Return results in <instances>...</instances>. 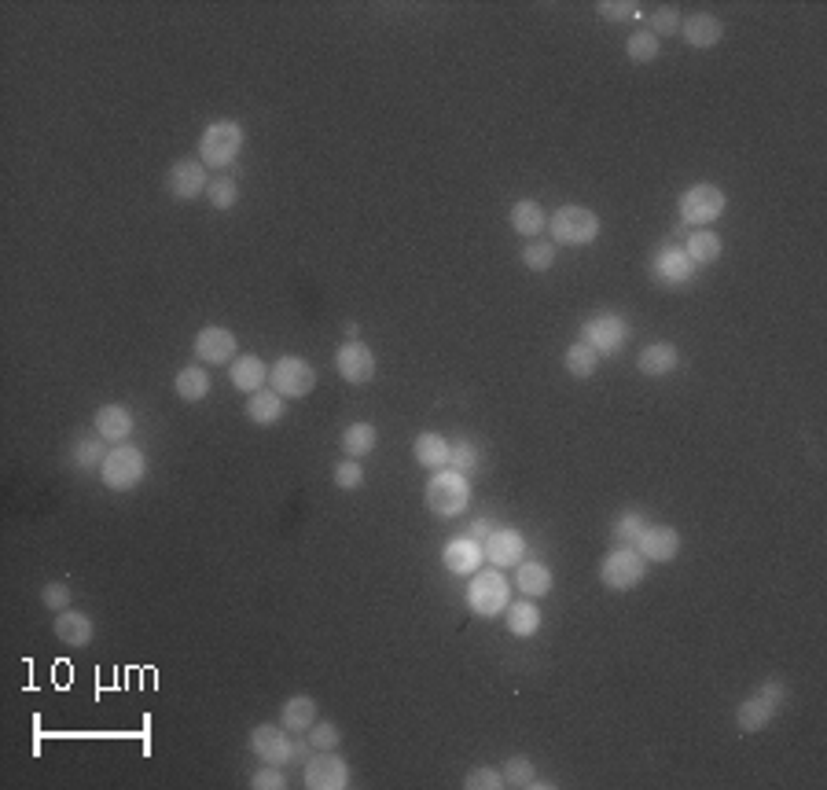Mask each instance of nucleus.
<instances>
[{"mask_svg":"<svg viewBox=\"0 0 827 790\" xmlns=\"http://www.w3.org/2000/svg\"><path fill=\"white\" fill-rule=\"evenodd\" d=\"M423 500H427V511L438 515V519H456L464 515L467 504H471V486H467V474L453 471V467H442L427 478V489H423Z\"/></svg>","mask_w":827,"mask_h":790,"instance_id":"1","label":"nucleus"},{"mask_svg":"<svg viewBox=\"0 0 827 790\" xmlns=\"http://www.w3.org/2000/svg\"><path fill=\"white\" fill-rule=\"evenodd\" d=\"M144 474H148V456H144L140 445H129V441L107 449V456H103V463H100L103 486L114 489V493H129V489H136L140 482H144Z\"/></svg>","mask_w":827,"mask_h":790,"instance_id":"2","label":"nucleus"},{"mask_svg":"<svg viewBox=\"0 0 827 790\" xmlns=\"http://www.w3.org/2000/svg\"><path fill=\"white\" fill-rule=\"evenodd\" d=\"M243 144H247V133H243V125L221 118V122L206 125L203 136H199V158H203L206 170H228V166H232V162L239 158Z\"/></svg>","mask_w":827,"mask_h":790,"instance_id":"3","label":"nucleus"},{"mask_svg":"<svg viewBox=\"0 0 827 790\" xmlns=\"http://www.w3.org/2000/svg\"><path fill=\"white\" fill-rule=\"evenodd\" d=\"M600 217L592 214L589 206H559L556 214L548 217V232H552V243L556 247H589L600 236Z\"/></svg>","mask_w":827,"mask_h":790,"instance_id":"4","label":"nucleus"},{"mask_svg":"<svg viewBox=\"0 0 827 790\" xmlns=\"http://www.w3.org/2000/svg\"><path fill=\"white\" fill-rule=\"evenodd\" d=\"M511 603V585L508 577L500 574L497 566L493 570H478L467 581V607L475 610V618H500Z\"/></svg>","mask_w":827,"mask_h":790,"instance_id":"5","label":"nucleus"},{"mask_svg":"<svg viewBox=\"0 0 827 790\" xmlns=\"http://www.w3.org/2000/svg\"><path fill=\"white\" fill-rule=\"evenodd\" d=\"M783 699H787V688H783V680H765V684H761V688L754 691L750 699L739 702V710H736L739 732H747V735L765 732V728L776 721V713H780Z\"/></svg>","mask_w":827,"mask_h":790,"instance_id":"6","label":"nucleus"},{"mask_svg":"<svg viewBox=\"0 0 827 790\" xmlns=\"http://www.w3.org/2000/svg\"><path fill=\"white\" fill-rule=\"evenodd\" d=\"M644 577H647V559L636 552V548H629V544H618V548H611V552L603 555L600 563L603 588H611V592H633Z\"/></svg>","mask_w":827,"mask_h":790,"instance_id":"7","label":"nucleus"},{"mask_svg":"<svg viewBox=\"0 0 827 790\" xmlns=\"http://www.w3.org/2000/svg\"><path fill=\"white\" fill-rule=\"evenodd\" d=\"M269 386L284 397V401L287 397L302 401V397H309L317 390V368H313L306 357L287 353V357H280L276 364H269Z\"/></svg>","mask_w":827,"mask_h":790,"instance_id":"8","label":"nucleus"},{"mask_svg":"<svg viewBox=\"0 0 827 790\" xmlns=\"http://www.w3.org/2000/svg\"><path fill=\"white\" fill-rule=\"evenodd\" d=\"M302 783L309 790H346L353 783L350 761L339 750H317L302 761Z\"/></svg>","mask_w":827,"mask_h":790,"instance_id":"9","label":"nucleus"},{"mask_svg":"<svg viewBox=\"0 0 827 790\" xmlns=\"http://www.w3.org/2000/svg\"><path fill=\"white\" fill-rule=\"evenodd\" d=\"M629 335H633V328L618 313H596L581 324V342H589L600 357H618L629 346Z\"/></svg>","mask_w":827,"mask_h":790,"instance_id":"10","label":"nucleus"},{"mask_svg":"<svg viewBox=\"0 0 827 790\" xmlns=\"http://www.w3.org/2000/svg\"><path fill=\"white\" fill-rule=\"evenodd\" d=\"M725 192L710 181L692 184L688 192L680 195V225H695V228H710V221L725 214Z\"/></svg>","mask_w":827,"mask_h":790,"instance_id":"11","label":"nucleus"},{"mask_svg":"<svg viewBox=\"0 0 827 790\" xmlns=\"http://www.w3.org/2000/svg\"><path fill=\"white\" fill-rule=\"evenodd\" d=\"M250 750L258 754L261 765H291L298 761V735H291L284 724H258L250 732Z\"/></svg>","mask_w":827,"mask_h":790,"instance_id":"12","label":"nucleus"},{"mask_svg":"<svg viewBox=\"0 0 827 790\" xmlns=\"http://www.w3.org/2000/svg\"><path fill=\"white\" fill-rule=\"evenodd\" d=\"M210 188V170L203 166V158H177L166 173V192L177 203H192Z\"/></svg>","mask_w":827,"mask_h":790,"instance_id":"13","label":"nucleus"},{"mask_svg":"<svg viewBox=\"0 0 827 790\" xmlns=\"http://www.w3.org/2000/svg\"><path fill=\"white\" fill-rule=\"evenodd\" d=\"M335 368H339V375L350 386L372 383V379H375V353H372V346H364L361 339L342 342L339 350H335Z\"/></svg>","mask_w":827,"mask_h":790,"instance_id":"14","label":"nucleus"},{"mask_svg":"<svg viewBox=\"0 0 827 790\" xmlns=\"http://www.w3.org/2000/svg\"><path fill=\"white\" fill-rule=\"evenodd\" d=\"M633 548L644 555L647 563H673L680 555V530L666 526V522H647Z\"/></svg>","mask_w":827,"mask_h":790,"instance_id":"15","label":"nucleus"},{"mask_svg":"<svg viewBox=\"0 0 827 790\" xmlns=\"http://www.w3.org/2000/svg\"><path fill=\"white\" fill-rule=\"evenodd\" d=\"M192 350H195V361H203V364H232L236 361L239 339L232 328L210 324V328H203L199 335H195Z\"/></svg>","mask_w":827,"mask_h":790,"instance_id":"16","label":"nucleus"},{"mask_svg":"<svg viewBox=\"0 0 827 790\" xmlns=\"http://www.w3.org/2000/svg\"><path fill=\"white\" fill-rule=\"evenodd\" d=\"M482 552H486V559L497 566V570H511V566H519L522 559H526V537H522L515 526H497V530L482 541Z\"/></svg>","mask_w":827,"mask_h":790,"instance_id":"17","label":"nucleus"},{"mask_svg":"<svg viewBox=\"0 0 827 790\" xmlns=\"http://www.w3.org/2000/svg\"><path fill=\"white\" fill-rule=\"evenodd\" d=\"M651 276L666 287H688L695 280V265L688 261L684 247H658L651 258Z\"/></svg>","mask_w":827,"mask_h":790,"instance_id":"18","label":"nucleus"},{"mask_svg":"<svg viewBox=\"0 0 827 790\" xmlns=\"http://www.w3.org/2000/svg\"><path fill=\"white\" fill-rule=\"evenodd\" d=\"M442 563H445V570H449V574H456V577L478 574V570H482V563H486L482 541H475L471 533H464V537H453V541L445 544Z\"/></svg>","mask_w":827,"mask_h":790,"instance_id":"19","label":"nucleus"},{"mask_svg":"<svg viewBox=\"0 0 827 790\" xmlns=\"http://www.w3.org/2000/svg\"><path fill=\"white\" fill-rule=\"evenodd\" d=\"M680 37H684V45L699 48V52H703V48H717L721 37H725V23L710 12L684 15V19H680Z\"/></svg>","mask_w":827,"mask_h":790,"instance_id":"20","label":"nucleus"},{"mask_svg":"<svg viewBox=\"0 0 827 790\" xmlns=\"http://www.w3.org/2000/svg\"><path fill=\"white\" fill-rule=\"evenodd\" d=\"M52 632L59 636V644L63 647H74V651H81V647L92 644V636H96V625H92V618L85 614V610H59L56 621H52Z\"/></svg>","mask_w":827,"mask_h":790,"instance_id":"21","label":"nucleus"},{"mask_svg":"<svg viewBox=\"0 0 827 790\" xmlns=\"http://www.w3.org/2000/svg\"><path fill=\"white\" fill-rule=\"evenodd\" d=\"M228 383L247 397L258 394V390H265V383H269V364L261 361V357H254V353H243V357H236V361L228 364Z\"/></svg>","mask_w":827,"mask_h":790,"instance_id":"22","label":"nucleus"},{"mask_svg":"<svg viewBox=\"0 0 827 790\" xmlns=\"http://www.w3.org/2000/svg\"><path fill=\"white\" fill-rule=\"evenodd\" d=\"M92 427H96V434H100L103 441H111V445H122V441L133 438V412L125 405H103L100 412H96V419H92Z\"/></svg>","mask_w":827,"mask_h":790,"instance_id":"23","label":"nucleus"},{"mask_svg":"<svg viewBox=\"0 0 827 790\" xmlns=\"http://www.w3.org/2000/svg\"><path fill=\"white\" fill-rule=\"evenodd\" d=\"M636 368H640V375H647V379H662V375L680 368V350L673 342H651V346L640 350Z\"/></svg>","mask_w":827,"mask_h":790,"instance_id":"24","label":"nucleus"},{"mask_svg":"<svg viewBox=\"0 0 827 790\" xmlns=\"http://www.w3.org/2000/svg\"><path fill=\"white\" fill-rule=\"evenodd\" d=\"M317 721H320V710L313 695H291V699L284 702V710H280V724H284L291 735H306Z\"/></svg>","mask_w":827,"mask_h":790,"instance_id":"25","label":"nucleus"},{"mask_svg":"<svg viewBox=\"0 0 827 790\" xmlns=\"http://www.w3.org/2000/svg\"><path fill=\"white\" fill-rule=\"evenodd\" d=\"M515 570H519V574H515V585L522 588V596H530V599H544L548 592H552V585H556V577H552L548 563H541V559H522Z\"/></svg>","mask_w":827,"mask_h":790,"instance_id":"26","label":"nucleus"},{"mask_svg":"<svg viewBox=\"0 0 827 790\" xmlns=\"http://www.w3.org/2000/svg\"><path fill=\"white\" fill-rule=\"evenodd\" d=\"M684 254H688V261H692L695 269H699V265H714V261H721V254H725V243H721V236H717L714 228H695L692 236L684 239Z\"/></svg>","mask_w":827,"mask_h":790,"instance_id":"27","label":"nucleus"},{"mask_svg":"<svg viewBox=\"0 0 827 790\" xmlns=\"http://www.w3.org/2000/svg\"><path fill=\"white\" fill-rule=\"evenodd\" d=\"M449 445H453V441L445 438V434L423 430L420 438H416V445H412V456H416V463L427 467V471H442V467H449Z\"/></svg>","mask_w":827,"mask_h":790,"instance_id":"28","label":"nucleus"},{"mask_svg":"<svg viewBox=\"0 0 827 790\" xmlns=\"http://www.w3.org/2000/svg\"><path fill=\"white\" fill-rule=\"evenodd\" d=\"M504 621H508L511 636H519V640H526V636H537V632H541V607H537V603L526 596V599H519V603H508V610H504Z\"/></svg>","mask_w":827,"mask_h":790,"instance_id":"29","label":"nucleus"},{"mask_svg":"<svg viewBox=\"0 0 827 790\" xmlns=\"http://www.w3.org/2000/svg\"><path fill=\"white\" fill-rule=\"evenodd\" d=\"M243 412H247L250 423H258V427H272V423H280V416H284V397L276 394V390H258V394L247 397V405H243Z\"/></svg>","mask_w":827,"mask_h":790,"instance_id":"30","label":"nucleus"},{"mask_svg":"<svg viewBox=\"0 0 827 790\" xmlns=\"http://www.w3.org/2000/svg\"><path fill=\"white\" fill-rule=\"evenodd\" d=\"M508 221H511V228L526 239H537L544 228H548V217H544L541 203H533V199H519V203L511 206Z\"/></svg>","mask_w":827,"mask_h":790,"instance_id":"31","label":"nucleus"},{"mask_svg":"<svg viewBox=\"0 0 827 790\" xmlns=\"http://www.w3.org/2000/svg\"><path fill=\"white\" fill-rule=\"evenodd\" d=\"M375 445H379V430H375L372 423H364V419H357V423H350V427L342 430V452H346L350 460L372 456Z\"/></svg>","mask_w":827,"mask_h":790,"instance_id":"32","label":"nucleus"},{"mask_svg":"<svg viewBox=\"0 0 827 790\" xmlns=\"http://www.w3.org/2000/svg\"><path fill=\"white\" fill-rule=\"evenodd\" d=\"M173 390H177V397H181V401L195 405V401H203V397L210 394V372H206V368H199V364H188V368H181V372H177V379H173Z\"/></svg>","mask_w":827,"mask_h":790,"instance_id":"33","label":"nucleus"},{"mask_svg":"<svg viewBox=\"0 0 827 790\" xmlns=\"http://www.w3.org/2000/svg\"><path fill=\"white\" fill-rule=\"evenodd\" d=\"M504 787H519V790H533V787H548L537 779V765H533L526 754H515L504 761Z\"/></svg>","mask_w":827,"mask_h":790,"instance_id":"34","label":"nucleus"},{"mask_svg":"<svg viewBox=\"0 0 827 790\" xmlns=\"http://www.w3.org/2000/svg\"><path fill=\"white\" fill-rule=\"evenodd\" d=\"M563 364H567V372L574 375V379H592L596 375V368H600V353L592 350L589 342H574L567 350V357H563Z\"/></svg>","mask_w":827,"mask_h":790,"instance_id":"35","label":"nucleus"},{"mask_svg":"<svg viewBox=\"0 0 827 790\" xmlns=\"http://www.w3.org/2000/svg\"><path fill=\"white\" fill-rule=\"evenodd\" d=\"M103 456H107V449H103L100 434H96V438H78L74 449H70V463H74L78 471H96L103 463Z\"/></svg>","mask_w":827,"mask_h":790,"instance_id":"36","label":"nucleus"},{"mask_svg":"<svg viewBox=\"0 0 827 790\" xmlns=\"http://www.w3.org/2000/svg\"><path fill=\"white\" fill-rule=\"evenodd\" d=\"M644 526H647L644 511H636V508L622 511V515L614 519V526H611L614 544H629V548H633V544L640 541V533H644Z\"/></svg>","mask_w":827,"mask_h":790,"instance_id":"37","label":"nucleus"},{"mask_svg":"<svg viewBox=\"0 0 827 790\" xmlns=\"http://www.w3.org/2000/svg\"><path fill=\"white\" fill-rule=\"evenodd\" d=\"M522 265L530 272H548L556 265V243H544V239H530L522 247Z\"/></svg>","mask_w":827,"mask_h":790,"instance_id":"38","label":"nucleus"},{"mask_svg":"<svg viewBox=\"0 0 827 790\" xmlns=\"http://www.w3.org/2000/svg\"><path fill=\"white\" fill-rule=\"evenodd\" d=\"M658 52H662V45H658V37L651 34V30H636V34L625 41V56L633 59V63H655Z\"/></svg>","mask_w":827,"mask_h":790,"instance_id":"39","label":"nucleus"},{"mask_svg":"<svg viewBox=\"0 0 827 790\" xmlns=\"http://www.w3.org/2000/svg\"><path fill=\"white\" fill-rule=\"evenodd\" d=\"M206 195H210V206L225 214V210H232V206L239 203V184L232 181V177H217V181H210Z\"/></svg>","mask_w":827,"mask_h":790,"instance_id":"40","label":"nucleus"},{"mask_svg":"<svg viewBox=\"0 0 827 790\" xmlns=\"http://www.w3.org/2000/svg\"><path fill=\"white\" fill-rule=\"evenodd\" d=\"M478 463H482V456H478V445H471V441H453L449 445V467L460 474H471L478 471Z\"/></svg>","mask_w":827,"mask_h":790,"instance_id":"41","label":"nucleus"},{"mask_svg":"<svg viewBox=\"0 0 827 790\" xmlns=\"http://www.w3.org/2000/svg\"><path fill=\"white\" fill-rule=\"evenodd\" d=\"M464 790H504V772L489 765L471 768L464 776Z\"/></svg>","mask_w":827,"mask_h":790,"instance_id":"42","label":"nucleus"},{"mask_svg":"<svg viewBox=\"0 0 827 790\" xmlns=\"http://www.w3.org/2000/svg\"><path fill=\"white\" fill-rule=\"evenodd\" d=\"M306 739H309V746H313V750H339L342 732H339V724H335V721H317L306 732Z\"/></svg>","mask_w":827,"mask_h":790,"instance_id":"43","label":"nucleus"},{"mask_svg":"<svg viewBox=\"0 0 827 790\" xmlns=\"http://www.w3.org/2000/svg\"><path fill=\"white\" fill-rule=\"evenodd\" d=\"M596 15H600V19H607V23L640 19V4H633V0H600V4H596Z\"/></svg>","mask_w":827,"mask_h":790,"instance_id":"44","label":"nucleus"},{"mask_svg":"<svg viewBox=\"0 0 827 790\" xmlns=\"http://www.w3.org/2000/svg\"><path fill=\"white\" fill-rule=\"evenodd\" d=\"M335 486L339 489H346V493H353V489H361L364 486V467H361V460H339L335 463Z\"/></svg>","mask_w":827,"mask_h":790,"instance_id":"45","label":"nucleus"},{"mask_svg":"<svg viewBox=\"0 0 827 790\" xmlns=\"http://www.w3.org/2000/svg\"><path fill=\"white\" fill-rule=\"evenodd\" d=\"M651 34L662 41V37H673L680 34V12L677 8H655L651 12Z\"/></svg>","mask_w":827,"mask_h":790,"instance_id":"46","label":"nucleus"},{"mask_svg":"<svg viewBox=\"0 0 827 790\" xmlns=\"http://www.w3.org/2000/svg\"><path fill=\"white\" fill-rule=\"evenodd\" d=\"M250 787L254 790H287V776L280 765H261L254 776H250Z\"/></svg>","mask_w":827,"mask_h":790,"instance_id":"47","label":"nucleus"},{"mask_svg":"<svg viewBox=\"0 0 827 790\" xmlns=\"http://www.w3.org/2000/svg\"><path fill=\"white\" fill-rule=\"evenodd\" d=\"M41 603H45L48 610H67L70 607V585L67 581H52V585H45V592H41Z\"/></svg>","mask_w":827,"mask_h":790,"instance_id":"48","label":"nucleus"},{"mask_svg":"<svg viewBox=\"0 0 827 790\" xmlns=\"http://www.w3.org/2000/svg\"><path fill=\"white\" fill-rule=\"evenodd\" d=\"M493 530H497V522L493 519H475L471 522V537H475V541H486Z\"/></svg>","mask_w":827,"mask_h":790,"instance_id":"49","label":"nucleus"}]
</instances>
